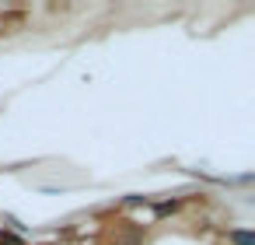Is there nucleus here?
Returning <instances> with one entry per match:
<instances>
[{
  "label": "nucleus",
  "mask_w": 255,
  "mask_h": 245,
  "mask_svg": "<svg viewBox=\"0 0 255 245\" xmlns=\"http://www.w3.org/2000/svg\"><path fill=\"white\" fill-rule=\"evenodd\" d=\"M227 242L231 245H255V235L248 228H234V231H227Z\"/></svg>",
  "instance_id": "nucleus-1"
},
{
  "label": "nucleus",
  "mask_w": 255,
  "mask_h": 245,
  "mask_svg": "<svg viewBox=\"0 0 255 245\" xmlns=\"http://www.w3.org/2000/svg\"><path fill=\"white\" fill-rule=\"evenodd\" d=\"M7 245H18V238H14V242H7Z\"/></svg>",
  "instance_id": "nucleus-2"
}]
</instances>
